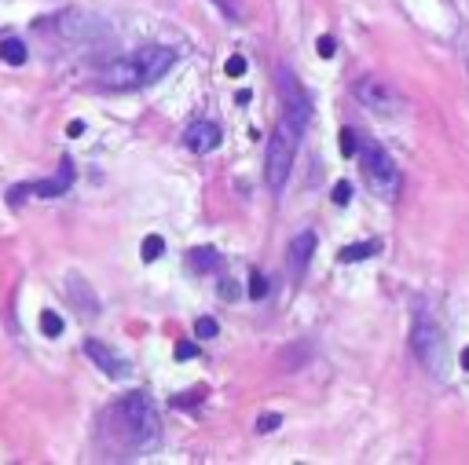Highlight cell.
I'll list each match as a JSON object with an SVG mask.
<instances>
[{"label": "cell", "mask_w": 469, "mask_h": 465, "mask_svg": "<svg viewBox=\"0 0 469 465\" xmlns=\"http://www.w3.org/2000/svg\"><path fill=\"white\" fill-rule=\"evenodd\" d=\"M173 355H176V363H187V359H195V355H198V348H195V341H180Z\"/></svg>", "instance_id": "cell-23"}, {"label": "cell", "mask_w": 469, "mask_h": 465, "mask_svg": "<svg viewBox=\"0 0 469 465\" xmlns=\"http://www.w3.org/2000/svg\"><path fill=\"white\" fill-rule=\"evenodd\" d=\"M458 363H462V370H469V348H462V355H458Z\"/></svg>", "instance_id": "cell-28"}, {"label": "cell", "mask_w": 469, "mask_h": 465, "mask_svg": "<svg viewBox=\"0 0 469 465\" xmlns=\"http://www.w3.org/2000/svg\"><path fill=\"white\" fill-rule=\"evenodd\" d=\"M220 139H224V132H220L213 121H195V125H191V129L183 132V143H187L195 154H209V151H217Z\"/></svg>", "instance_id": "cell-8"}, {"label": "cell", "mask_w": 469, "mask_h": 465, "mask_svg": "<svg viewBox=\"0 0 469 465\" xmlns=\"http://www.w3.org/2000/svg\"><path fill=\"white\" fill-rule=\"evenodd\" d=\"M359 161H363L367 183L374 187L381 198H392L396 187H400V168H396V161L389 158V151H381L378 143H367L363 154H359Z\"/></svg>", "instance_id": "cell-3"}, {"label": "cell", "mask_w": 469, "mask_h": 465, "mask_svg": "<svg viewBox=\"0 0 469 465\" xmlns=\"http://www.w3.org/2000/svg\"><path fill=\"white\" fill-rule=\"evenodd\" d=\"M330 198H334V205H349V202H352V183H349V180H341V183H334V191H330Z\"/></svg>", "instance_id": "cell-19"}, {"label": "cell", "mask_w": 469, "mask_h": 465, "mask_svg": "<svg viewBox=\"0 0 469 465\" xmlns=\"http://www.w3.org/2000/svg\"><path fill=\"white\" fill-rule=\"evenodd\" d=\"M30 195H33V183H18L8 191V205H23V198H30Z\"/></svg>", "instance_id": "cell-22"}, {"label": "cell", "mask_w": 469, "mask_h": 465, "mask_svg": "<svg viewBox=\"0 0 469 465\" xmlns=\"http://www.w3.org/2000/svg\"><path fill=\"white\" fill-rule=\"evenodd\" d=\"M264 293H268V279H264L257 268H253V271H249V297H253V301H264Z\"/></svg>", "instance_id": "cell-18"}, {"label": "cell", "mask_w": 469, "mask_h": 465, "mask_svg": "<svg viewBox=\"0 0 469 465\" xmlns=\"http://www.w3.org/2000/svg\"><path fill=\"white\" fill-rule=\"evenodd\" d=\"M191 264H195V271H213L217 268V249H191V257H187Z\"/></svg>", "instance_id": "cell-14"}, {"label": "cell", "mask_w": 469, "mask_h": 465, "mask_svg": "<svg viewBox=\"0 0 469 465\" xmlns=\"http://www.w3.org/2000/svg\"><path fill=\"white\" fill-rule=\"evenodd\" d=\"M378 249H381L378 242H356V246H345V249H341V253H337V260H341V264H356V260L374 257Z\"/></svg>", "instance_id": "cell-13"}, {"label": "cell", "mask_w": 469, "mask_h": 465, "mask_svg": "<svg viewBox=\"0 0 469 465\" xmlns=\"http://www.w3.org/2000/svg\"><path fill=\"white\" fill-rule=\"evenodd\" d=\"M279 425H283V414H275V411H268V414L257 418V432H275Z\"/></svg>", "instance_id": "cell-20"}, {"label": "cell", "mask_w": 469, "mask_h": 465, "mask_svg": "<svg viewBox=\"0 0 469 465\" xmlns=\"http://www.w3.org/2000/svg\"><path fill=\"white\" fill-rule=\"evenodd\" d=\"M220 297L224 301H234V297H239V286H234L231 279H220Z\"/></svg>", "instance_id": "cell-26"}, {"label": "cell", "mask_w": 469, "mask_h": 465, "mask_svg": "<svg viewBox=\"0 0 469 465\" xmlns=\"http://www.w3.org/2000/svg\"><path fill=\"white\" fill-rule=\"evenodd\" d=\"M217 333H220V326H217L213 315H202V319L195 323V337H198V341H209V337H217Z\"/></svg>", "instance_id": "cell-17"}, {"label": "cell", "mask_w": 469, "mask_h": 465, "mask_svg": "<svg viewBox=\"0 0 469 465\" xmlns=\"http://www.w3.org/2000/svg\"><path fill=\"white\" fill-rule=\"evenodd\" d=\"M67 136H70V139L84 136V121H70V125H67Z\"/></svg>", "instance_id": "cell-27"}, {"label": "cell", "mask_w": 469, "mask_h": 465, "mask_svg": "<svg viewBox=\"0 0 469 465\" xmlns=\"http://www.w3.org/2000/svg\"><path fill=\"white\" fill-rule=\"evenodd\" d=\"M411 345H414V352H418V359L422 363H429L436 374H440V330L429 323V319H418L414 323V333H411Z\"/></svg>", "instance_id": "cell-7"}, {"label": "cell", "mask_w": 469, "mask_h": 465, "mask_svg": "<svg viewBox=\"0 0 469 465\" xmlns=\"http://www.w3.org/2000/svg\"><path fill=\"white\" fill-rule=\"evenodd\" d=\"M0 62H8V67H23V62H26V45L18 37H4V40H0Z\"/></svg>", "instance_id": "cell-12"}, {"label": "cell", "mask_w": 469, "mask_h": 465, "mask_svg": "<svg viewBox=\"0 0 469 465\" xmlns=\"http://www.w3.org/2000/svg\"><path fill=\"white\" fill-rule=\"evenodd\" d=\"M224 70H227V77H242V74H246V59H242V55H231V59L224 62Z\"/></svg>", "instance_id": "cell-24"}, {"label": "cell", "mask_w": 469, "mask_h": 465, "mask_svg": "<svg viewBox=\"0 0 469 465\" xmlns=\"http://www.w3.org/2000/svg\"><path fill=\"white\" fill-rule=\"evenodd\" d=\"M315 52H319V55H323V59H330V55L337 52V45H334V37H319V40H315Z\"/></svg>", "instance_id": "cell-25"}, {"label": "cell", "mask_w": 469, "mask_h": 465, "mask_svg": "<svg viewBox=\"0 0 469 465\" xmlns=\"http://www.w3.org/2000/svg\"><path fill=\"white\" fill-rule=\"evenodd\" d=\"M279 88H283V103H286V121L293 125L297 132H305L308 121H312V99H308V92L297 84V77L290 70H279Z\"/></svg>", "instance_id": "cell-5"}, {"label": "cell", "mask_w": 469, "mask_h": 465, "mask_svg": "<svg viewBox=\"0 0 469 465\" xmlns=\"http://www.w3.org/2000/svg\"><path fill=\"white\" fill-rule=\"evenodd\" d=\"M84 355H89L106 377H121V374H125V363H121V359H118L111 348H106L103 341H92V337H89V341H84Z\"/></svg>", "instance_id": "cell-11"}, {"label": "cell", "mask_w": 469, "mask_h": 465, "mask_svg": "<svg viewBox=\"0 0 469 465\" xmlns=\"http://www.w3.org/2000/svg\"><path fill=\"white\" fill-rule=\"evenodd\" d=\"M99 436L111 454H147L162 443V421L143 392H129L103 414Z\"/></svg>", "instance_id": "cell-1"}, {"label": "cell", "mask_w": 469, "mask_h": 465, "mask_svg": "<svg viewBox=\"0 0 469 465\" xmlns=\"http://www.w3.org/2000/svg\"><path fill=\"white\" fill-rule=\"evenodd\" d=\"M359 151V143H356V132L352 129H341V154H345V158H352Z\"/></svg>", "instance_id": "cell-21"}, {"label": "cell", "mask_w": 469, "mask_h": 465, "mask_svg": "<svg viewBox=\"0 0 469 465\" xmlns=\"http://www.w3.org/2000/svg\"><path fill=\"white\" fill-rule=\"evenodd\" d=\"M297 143H301V132L283 117L279 129L271 132L268 139V151H264V176H268V187L271 191H283L286 187V176L293 168V154H297Z\"/></svg>", "instance_id": "cell-2"}, {"label": "cell", "mask_w": 469, "mask_h": 465, "mask_svg": "<svg viewBox=\"0 0 469 465\" xmlns=\"http://www.w3.org/2000/svg\"><path fill=\"white\" fill-rule=\"evenodd\" d=\"M70 183H74V161H70V158H62L59 173H55L52 180L33 183V195H37V198H59V195H67V191H70Z\"/></svg>", "instance_id": "cell-10"}, {"label": "cell", "mask_w": 469, "mask_h": 465, "mask_svg": "<svg viewBox=\"0 0 469 465\" xmlns=\"http://www.w3.org/2000/svg\"><path fill=\"white\" fill-rule=\"evenodd\" d=\"M356 99L363 103L367 110L381 114V117H396V114L403 110L400 92L389 88V84H385V81H378V77H363V81H359V84H356Z\"/></svg>", "instance_id": "cell-4"}, {"label": "cell", "mask_w": 469, "mask_h": 465, "mask_svg": "<svg viewBox=\"0 0 469 465\" xmlns=\"http://www.w3.org/2000/svg\"><path fill=\"white\" fill-rule=\"evenodd\" d=\"M312 253H315V231H301V235L290 242V279H293V282L305 275Z\"/></svg>", "instance_id": "cell-9"}, {"label": "cell", "mask_w": 469, "mask_h": 465, "mask_svg": "<svg viewBox=\"0 0 469 465\" xmlns=\"http://www.w3.org/2000/svg\"><path fill=\"white\" fill-rule=\"evenodd\" d=\"M162 253H165V239H162V235H147V239H143V246H140V257H143L147 264H151V260H158Z\"/></svg>", "instance_id": "cell-15"}, {"label": "cell", "mask_w": 469, "mask_h": 465, "mask_svg": "<svg viewBox=\"0 0 469 465\" xmlns=\"http://www.w3.org/2000/svg\"><path fill=\"white\" fill-rule=\"evenodd\" d=\"M136 62V77H140V88H147V84H154L162 81L169 70H173V62H176V52L173 48H162V45H151V48H143L132 55Z\"/></svg>", "instance_id": "cell-6"}, {"label": "cell", "mask_w": 469, "mask_h": 465, "mask_svg": "<svg viewBox=\"0 0 469 465\" xmlns=\"http://www.w3.org/2000/svg\"><path fill=\"white\" fill-rule=\"evenodd\" d=\"M62 330H67V323H62L55 311H40V333L45 337H62Z\"/></svg>", "instance_id": "cell-16"}]
</instances>
